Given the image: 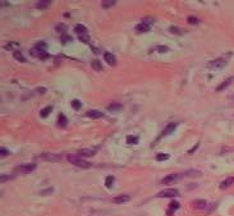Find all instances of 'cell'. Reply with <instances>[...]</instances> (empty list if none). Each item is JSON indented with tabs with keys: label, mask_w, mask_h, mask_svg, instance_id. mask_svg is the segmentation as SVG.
Wrapping results in <instances>:
<instances>
[{
	"label": "cell",
	"mask_w": 234,
	"mask_h": 216,
	"mask_svg": "<svg viewBox=\"0 0 234 216\" xmlns=\"http://www.w3.org/2000/svg\"><path fill=\"white\" fill-rule=\"evenodd\" d=\"M60 40H61V42H63V44H67V42L72 41V37H71V36H67V35H63Z\"/></svg>",
	"instance_id": "obj_30"
},
{
	"label": "cell",
	"mask_w": 234,
	"mask_h": 216,
	"mask_svg": "<svg viewBox=\"0 0 234 216\" xmlns=\"http://www.w3.org/2000/svg\"><path fill=\"white\" fill-rule=\"evenodd\" d=\"M113 183H114V176H113V175H109V176L106 178V180H105V186H106V188H111Z\"/></svg>",
	"instance_id": "obj_21"
},
{
	"label": "cell",
	"mask_w": 234,
	"mask_h": 216,
	"mask_svg": "<svg viewBox=\"0 0 234 216\" xmlns=\"http://www.w3.org/2000/svg\"><path fill=\"white\" fill-rule=\"evenodd\" d=\"M233 184H234V176H229V178H226L225 180H222L220 183V189H226V188H229Z\"/></svg>",
	"instance_id": "obj_8"
},
{
	"label": "cell",
	"mask_w": 234,
	"mask_h": 216,
	"mask_svg": "<svg viewBox=\"0 0 234 216\" xmlns=\"http://www.w3.org/2000/svg\"><path fill=\"white\" fill-rule=\"evenodd\" d=\"M35 168H36V165H35V164H27V165H23V166H19L18 173H19V174H27V173L33 171Z\"/></svg>",
	"instance_id": "obj_5"
},
{
	"label": "cell",
	"mask_w": 234,
	"mask_h": 216,
	"mask_svg": "<svg viewBox=\"0 0 234 216\" xmlns=\"http://www.w3.org/2000/svg\"><path fill=\"white\" fill-rule=\"evenodd\" d=\"M58 123H59V125L60 127H65L68 124V120H67V118H65V115H63V114H60L59 115V120H58Z\"/></svg>",
	"instance_id": "obj_20"
},
{
	"label": "cell",
	"mask_w": 234,
	"mask_h": 216,
	"mask_svg": "<svg viewBox=\"0 0 234 216\" xmlns=\"http://www.w3.org/2000/svg\"><path fill=\"white\" fill-rule=\"evenodd\" d=\"M136 30L138 32H147V31H150V24H147L146 22L140 23V24L136 26Z\"/></svg>",
	"instance_id": "obj_12"
},
{
	"label": "cell",
	"mask_w": 234,
	"mask_h": 216,
	"mask_svg": "<svg viewBox=\"0 0 234 216\" xmlns=\"http://www.w3.org/2000/svg\"><path fill=\"white\" fill-rule=\"evenodd\" d=\"M179 194V192L176 189H173V188H169V189H164L157 193V197H176Z\"/></svg>",
	"instance_id": "obj_3"
},
{
	"label": "cell",
	"mask_w": 234,
	"mask_h": 216,
	"mask_svg": "<svg viewBox=\"0 0 234 216\" xmlns=\"http://www.w3.org/2000/svg\"><path fill=\"white\" fill-rule=\"evenodd\" d=\"M188 23H189V24H196V23H198V18H196V17H188Z\"/></svg>",
	"instance_id": "obj_32"
},
{
	"label": "cell",
	"mask_w": 234,
	"mask_h": 216,
	"mask_svg": "<svg viewBox=\"0 0 234 216\" xmlns=\"http://www.w3.org/2000/svg\"><path fill=\"white\" fill-rule=\"evenodd\" d=\"M168 159H169L168 153H159V155L156 156V160L157 161H165V160H168Z\"/></svg>",
	"instance_id": "obj_24"
},
{
	"label": "cell",
	"mask_w": 234,
	"mask_h": 216,
	"mask_svg": "<svg viewBox=\"0 0 234 216\" xmlns=\"http://www.w3.org/2000/svg\"><path fill=\"white\" fill-rule=\"evenodd\" d=\"M0 153H1V156H5V155H8V150L6 148H4V147H1V150H0Z\"/></svg>",
	"instance_id": "obj_37"
},
{
	"label": "cell",
	"mask_w": 234,
	"mask_h": 216,
	"mask_svg": "<svg viewBox=\"0 0 234 216\" xmlns=\"http://www.w3.org/2000/svg\"><path fill=\"white\" fill-rule=\"evenodd\" d=\"M114 4H115V0H104L101 3V5L104 8H109V6H113Z\"/></svg>",
	"instance_id": "obj_22"
},
{
	"label": "cell",
	"mask_w": 234,
	"mask_h": 216,
	"mask_svg": "<svg viewBox=\"0 0 234 216\" xmlns=\"http://www.w3.org/2000/svg\"><path fill=\"white\" fill-rule=\"evenodd\" d=\"M233 82H234V77H230V78H228L226 81H224V82H222V83L220 84V86H219V87L216 88V90H217V91H221V90H224V88H226V87H228L230 83H233Z\"/></svg>",
	"instance_id": "obj_14"
},
{
	"label": "cell",
	"mask_w": 234,
	"mask_h": 216,
	"mask_svg": "<svg viewBox=\"0 0 234 216\" xmlns=\"http://www.w3.org/2000/svg\"><path fill=\"white\" fill-rule=\"evenodd\" d=\"M129 199H130V197L128 194H122V196H118V197H114L113 202L114 203H124V202H128Z\"/></svg>",
	"instance_id": "obj_10"
},
{
	"label": "cell",
	"mask_w": 234,
	"mask_h": 216,
	"mask_svg": "<svg viewBox=\"0 0 234 216\" xmlns=\"http://www.w3.org/2000/svg\"><path fill=\"white\" fill-rule=\"evenodd\" d=\"M180 176H182V174H169L168 176H165V178L161 180V183L163 184H171V183L176 182Z\"/></svg>",
	"instance_id": "obj_4"
},
{
	"label": "cell",
	"mask_w": 234,
	"mask_h": 216,
	"mask_svg": "<svg viewBox=\"0 0 234 216\" xmlns=\"http://www.w3.org/2000/svg\"><path fill=\"white\" fill-rule=\"evenodd\" d=\"M192 206H193V209H196V210H203L207 207V202L205 199H197V201H194L192 203Z\"/></svg>",
	"instance_id": "obj_7"
},
{
	"label": "cell",
	"mask_w": 234,
	"mask_h": 216,
	"mask_svg": "<svg viewBox=\"0 0 234 216\" xmlns=\"http://www.w3.org/2000/svg\"><path fill=\"white\" fill-rule=\"evenodd\" d=\"M53 111V106H46L45 109H42L41 110V113H40V115L42 118H46V117H49V114Z\"/></svg>",
	"instance_id": "obj_16"
},
{
	"label": "cell",
	"mask_w": 234,
	"mask_h": 216,
	"mask_svg": "<svg viewBox=\"0 0 234 216\" xmlns=\"http://www.w3.org/2000/svg\"><path fill=\"white\" fill-rule=\"evenodd\" d=\"M178 209H179V202H176V201H171L170 203H169V211H168V215H171L175 210H178Z\"/></svg>",
	"instance_id": "obj_13"
},
{
	"label": "cell",
	"mask_w": 234,
	"mask_h": 216,
	"mask_svg": "<svg viewBox=\"0 0 234 216\" xmlns=\"http://www.w3.org/2000/svg\"><path fill=\"white\" fill-rule=\"evenodd\" d=\"M114 109H120V105L119 104H111L109 106V110H114Z\"/></svg>",
	"instance_id": "obj_34"
},
{
	"label": "cell",
	"mask_w": 234,
	"mask_h": 216,
	"mask_svg": "<svg viewBox=\"0 0 234 216\" xmlns=\"http://www.w3.org/2000/svg\"><path fill=\"white\" fill-rule=\"evenodd\" d=\"M202 173L199 171V170H188V171H186V173H183L182 175H191V176H199Z\"/></svg>",
	"instance_id": "obj_19"
},
{
	"label": "cell",
	"mask_w": 234,
	"mask_h": 216,
	"mask_svg": "<svg viewBox=\"0 0 234 216\" xmlns=\"http://www.w3.org/2000/svg\"><path fill=\"white\" fill-rule=\"evenodd\" d=\"M95 153H96V150H94V148H83L79 151V155H82V156H92V155H95Z\"/></svg>",
	"instance_id": "obj_15"
},
{
	"label": "cell",
	"mask_w": 234,
	"mask_h": 216,
	"mask_svg": "<svg viewBox=\"0 0 234 216\" xmlns=\"http://www.w3.org/2000/svg\"><path fill=\"white\" fill-rule=\"evenodd\" d=\"M14 58H15L17 60H19V61H26V58L23 56L19 51H14Z\"/></svg>",
	"instance_id": "obj_26"
},
{
	"label": "cell",
	"mask_w": 234,
	"mask_h": 216,
	"mask_svg": "<svg viewBox=\"0 0 234 216\" xmlns=\"http://www.w3.org/2000/svg\"><path fill=\"white\" fill-rule=\"evenodd\" d=\"M8 179H9V175H6V174L0 175V182H5V180H8Z\"/></svg>",
	"instance_id": "obj_35"
},
{
	"label": "cell",
	"mask_w": 234,
	"mask_h": 216,
	"mask_svg": "<svg viewBox=\"0 0 234 216\" xmlns=\"http://www.w3.org/2000/svg\"><path fill=\"white\" fill-rule=\"evenodd\" d=\"M50 4H51L50 0H48V1H38L37 3V8H46V6H49Z\"/></svg>",
	"instance_id": "obj_28"
},
{
	"label": "cell",
	"mask_w": 234,
	"mask_h": 216,
	"mask_svg": "<svg viewBox=\"0 0 234 216\" xmlns=\"http://www.w3.org/2000/svg\"><path fill=\"white\" fill-rule=\"evenodd\" d=\"M41 157L44 160H49V161H58L61 159V155H56V153H42Z\"/></svg>",
	"instance_id": "obj_6"
},
{
	"label": "cell",
	"mask_w": 234,
	"mask_h": 216,
	"mask_svg": "<svg viewBox=\"0 0 234 216\" xmlns=\"http://www.w3.org/2000/svg\"><path fill=\"white\" fill-rule=\"evenodd\" d=\"M92 67H94L96 71H101V64H100V61L99 60H95V61H92Z\"/></svg>",
	"instance_id": "obj_29"
},
{
	"label": "cell",
	"mask_w": 234,
	"mask_h": 216,
	"mask_svg": "<svg viewBox=\"0 0 234 216\" xmlns=\"http://www.w3.org/2000/svg\"><path fill=\"white\" fill-rule=\"evenodd\" d=\"M72 106L74 107L76 110H79L81 106H82V104H81V101H78V100H73V101H72Z\"/></svg>",
	"instance_id": "obj_27"
},
{
	"label": "cell",
	"mask_w": 234,
	"mask_h": 216,
	"mask_svg": "<svg viewBox=\"0 0 234 216\" xmlns=\"http://www.w3.org/2000/svg\"><path fill=\"white\" fill-rule=\"evenodd\" d=\"M170 32L171 33H175V35H183L184 31L178 28V27H170Z\"/></svg>",
	"instance_id": "obj_25"
},
{
	"label": "cell",
	"mask_w": 234,
	"mask_h": 216,
	"mask_svg": "<svg viewBox=\"0 0 234 216\" xmlns=\"http://www.w3.org/2000/svg\"><path fill=\"white\" fill-rule=\"evenodd\" d=\"M53 192H54L53 188H49V189H46V191H42L41 194H49V193H53Z\"/></svg>",
	"instance_id": "obj_36"
},
{
	"label": "cell",
	"mask_w": 234,
	"mask_h": 216,
	"mask_svg": "<svg viewBox=\"0 0 234 216\" xmlns=\"http://www.w3.org/2000/svg\"><path fill=\"white\" fill-rule=\"evenodd\" d=\"M74 31H76V33H78L79 36H81V35L86 33V27H84L83 24H77L76 28H74Z\"/></svg>",
	"instance_id": "obj_17"
},
{
	"label": "cell",
	"mask_w": 234,
	"mask_h": 216,
	"mask_svg": "<svg viewBox=\"0 0 234 216\" xmlns=\"http://www.w3.org/2000/svg\"><path fill=\"white\" fill-rule=\"evenodd\" d=\"M138 142V138L134 137V136H128L127 137V143L128 145H133V143H137Z\"/></svg>",
	"instance_id": "obj_23"
},
{
	"label": "cell",
	"mask_w": 234,
	"mask_h": 216,
	"mask_svg": "<svg viewBox=\"0 0 234 216\" xmlns=\"http://www.w3.org/2000/svg\"><path fill=\"white\" fill-rule=\"evenodd\" d=\"M225 65H226L225 59H222V58H217V59L210 61L209 67H210L211 69H221V68H224Z\"/></svg>",
	"instance_id": "obj_2"
},
{
	"label": "cell",
	"mask_w": 234,
	"mask_h": 216,
	"mask_svg": "<svg viewBox=\"0 0 234 216\" xmlns=\"http://www.w3.org/2000/svg\"><path fill=\"white\" fill-rule=\"evenodd\" d=\"M86 115L88 118H92V119H100V118H104V114L99 110H88Z\"/></svg>",
	"instance_id": "obj_9"
},
{
	"label": "cell",
	"mask_w": 234,
	"mask_h": 216,
	"mask_svg": "<svg viewBox=\"0 0 234 216\" xmlns=\"http://www.w3.org/2000/svg\"><path fill=\"white\" fill-rule=\"evenodd\" d=\"M67 159L69 163H72L73 165H76V166H79L82 169H88L91 166V163L87 160H84L82 156H78V155H68Z\"/></svg>",
	"instance_id": "obj_1"
},
{
	"label": "cell",
	"mask_w": 234,
	"mask_h": 216,
	"mask_svg": "<svg viewBox=\"0 0 234 216\" xmlns=\"http://www.w3.org/2000/svg\"><path fill=\"white\" fill-rule=\"evenodd\" d=\"M104 59L106 60V63L109 65H115V63H117V60H115V58L111 53H104Z\"/></svg>",
	"instance_id": "obj_11"
},
{
	"label": "cell",
	"mask_w": 234,
	"mask_h": 216,
	"mask_svg": "<svg viewBox=\"0 0 234 216\" xmlns=\"http://www.w3.org/2000/svg\"><path fill=\"white\" fill-rule=\"evenodd\" d=\"M175 127H176V124H174V123H171V124H169L168 127H166V129L164 130V136H168V134H170L173 130L175 129Z\"/></svg>",
	"instance_id": "obj_18"
},
{
	"label": "cell",
	"mask_w": 234,
	"mask_h": 216,
	"mask_svg": "<svg viewBox=\"0 0 234 216\" xmlns=\"http://www.w3.org/2000/svg\"><path fill=\"white\" fill-rule=\"evenodd\" d=\"M156 50L159 53H165V51H168V48L166 46H159V48H156Z\"/></svg>",
	"instance_id": "obj_33"
},
{
	"label": "cell",
	"mask_w": 234,
	"mask_h": 216,
	"mask_svg": "<svg viewBox=\"0 0 234 216\" xmlns=\"http://www.w3.org/2000/svg\"><path fill=\"white\" fill-rule=\"evenodd\" d=\"M79 40L83 41V42H88V41H90V36H88L87 33H83V35H81V36H79Z\"/></svg>",
	"instance_id": "obj_31"
}]
</instances>
